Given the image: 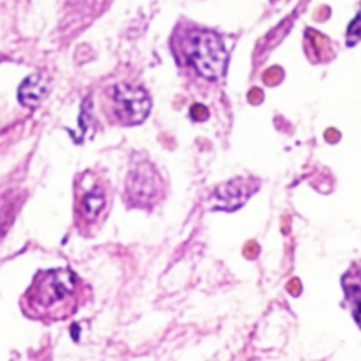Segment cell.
<instances>
[{"mask_svg":"<svg viewBox=\"0 0 361 361\" xmlns=\"http://www.w3.org/2000/svg\"><path fill=\"white\" fill-rule=\"evenodd\" d=\"M343 288L345 292V300L351 307L353 317L361 327V274L350 269L343 276Z\"/></svg>","mask_w":361,"mask_h":361,"instance_id":"7","label":"cell"},{"mask_svg":"<svg viewBox=\"0 0 361 361\" xmlns=\"http://www.w3.org/2000/svg\"><path fill=\"white\" fill-rule=\"evenodd\" d=\"M106 204V197L104 193L99 186H96L93 190H90L85 197L82 199L80 203V213L86 221H93L94 219L99 217L102 213L103 207Z\"/></svg>","mask_w":361,"mask_h":361,"instance_id":"8","label":"cell"},{"mask_svg":"<svg viewBox=\"0 0 361 361\" xmlns=\"http://www.w3.org/2000/svg\"><path fill=\"white\" fill-rule=\"evenodd\" d=\"M164 179L147 159L137 161L126 180V202L133 207L151 209L164 197Z\"/></svg>","mask_w":361,"mask_h":361,"instance_id":"3","label":"cell"},{"mask_svg":"<svg viewBox=\"0 0 361 361\" xmlns=\"http://www.w3.org/2000/svg\"><path fill=\"white\" fill-rule=\"evenodd\" d=\"M48 92V79L42 73H34L21 82L17 97L23 106L35 107L47 97Z\"/></svg>","mask_w":361,"mask_h":361,"instance_id":"6","label":"cell"},{"mask_svg":"<svg viewBox=\"0 0 361 361\" xmlns=\"http://www.w3.org/2000/svg\"><path fill=\"white\" fill-rule=\"evenodd\" d=\"M254 183L255 179L252 178H235L233 180H227L226 183L219 185L210 196V209L231 212L241 207L247 202V199L258 189V185Z\"/></svg>","mask_w":361,"mask_h":361,"instance_id":"5","label":"cell"},{"mask_svg":"<svg viewBox=\"0 0 361 361\" xmlns=\"http://www.w3.org/2000/svg\"><path fill=\"white\" fill-rule=\"evenodd\" d=\"M111 110L121 126H137L148 117L151 99L140 86L117 83L111 90Z\"/></svg>","mask_w":361,"mask_h":361,"instance_id":"4","label":"cell"},{"mask_svg":"<svg viewBox=\"0 0 361 361\" xmlns=\"http://www.w3.org/2000/svg\"><path fill=\"white\" fill-rule=\"evenodd\" d=\"M172 41L173 54L180 66L210 82L224 76L228 54L217 32L200 25L186 24L178 27Z\"/></svg>","mask_w":361,"mask_h":361,"instance_id":"2","label":"cell"},{"mask_svg":"<svg viewBox=\"0 0 361 361\" xmlns=\"http://www.w3.org/2000/svg\"><path fill=\"white\" fill-rule=\"evenodd\" d=\"M361 39V11L357 14V17L353 20L347 30V44L353 47Z\"/></svg>","mask_w":361,"mask_h":361,"instance_id":"9","label":"cell"},{"mask_svg":"<svg viewBox=\"0 0 361 361\" xmlns=\"http://www.w3.org/2000/svg\"><path fill=\"white\" fill-rule=\"evenodd\" d=\"M79 279L71 269L39 271L27 289L23 307L30 317L59 320L78 307Z\"/></svg>","mask_w":361,"mask_h":361,"instance_id":"1","label":"cell"}]
</instances>
